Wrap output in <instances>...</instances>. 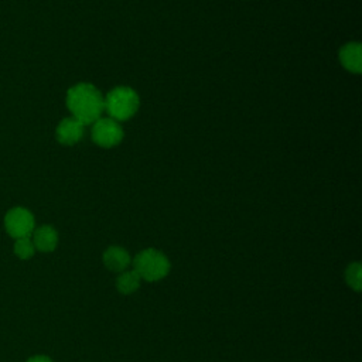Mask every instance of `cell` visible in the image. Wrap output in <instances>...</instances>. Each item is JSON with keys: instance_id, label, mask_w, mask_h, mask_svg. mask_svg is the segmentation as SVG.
<instances>
[{"instance_id": "obj_4", "label": "cell", "mask_w": 362, "mask_h": 362, "mask_svg": "<svg viewBox=\"0 0 362 362\" xmlns=\"http://www.w3.org/2000/svg\"><path fill=\"white\" fill-rule=\"evenodd\" d=\"M92 124V140L98 146L110 148L122 141L123 130L117 120L112 117H99Z\"/></svg>"}, {"instance_id": "obj_13", "label": "cell", "mask_w": 362, "mask_h": 362, "mask_svg": "<svg viewBox=\"0 0 362 362\" xmlns=\"http://www.w3.org/2000/svg\"><path fill=\"white\" fill-rule=\"evenodd\" d=\"M25 362H52V361L45 355H35V356H31L30 359H27Z\"/></svg>"}, {"instance_id": "obj_6", "label": "cell", "mask_w": 362, "mask_h": 362, "mask_svg": "<svg viewBox=\"0 0 362 362\" xmlns=\"http://www.w3.org/2000/svg\"><path fill=\"white\" fill-rule=\"evenodd\" d=\"M85 124L75 117H65L57 126V140L65 146H74L83 137Z\"/></svg>"}, {"instance_id": "obj_9", "label": "cell", "mask_w": 362, "mask_h": 362, "mask_svg": "<svg viewBox=\"0 0 362 362\" xmlns=\"http://www.w3.org/2000/svg\"><path fill=\"white\" fill-rule=\"evenodd\" d=\"M31 240L37 250L52 252L58 245V232L49 225H42L33 230Z\"/></svg>"}, {"instance_id": "obj_3", "label": "cell", "mask_w": 362, "mask_h": 362, "mask_svg": "<svg viewBox=\"0 0 362 362\" xmlns=\"http://www.w3.org/2000/svg\"><path fill=\"white\" fill-rule=\"evenodd\" d=\"M139 105V95L129 86H117L103 98V107L115 120L130 119L137 112Z\"/></svg>"}, {"instance_id": "obj_12", "label": "cell", "mask_w": 362, "mask_h": 362, "mask_svg": "<svg viewBox=\"0 0 362 362\" xmlns=\"http://www.w3.org/2000/svg\"><path fill=\"white\" fill-rule=\"evenodd\" d=\"M35 252V247L33 245V240L30 236H24V238H18L16 239L14 243V253L20 257V259H30Z\"/></svg>"}, {"instance_id": "obj_10", "label": "cell", "mask_w": 362, "mask_h": 362, "mask_svg": "<svg viewBox=\"0 0 362 362\" xmlns=\"http://www.w3.org/2000/svg\"><path fill=\"white\" fill-rule=\"evenodd\" d=\"M140 276L134 270H124L116 279V288L120 294L129 296L139 290L140 287Z\"/></svg>"}, {"instance_id": "obj_8", "label": "cell", "mask_w": 362, "mask_h": 362, "mask_svg": "<svg viewBox=\"0 0 362 362\" xmlns=\"http://www.w3.org/2000/svg\"><path fill=\"white\" fill-rule=\"evenodd\" d=\"M339 62L341 65L352 72L359 74L362 69V47L359 42H348L339 49Z\"/></svg>"}, {"instance_id": "obj_1", "label": "cell", "mask_w": 362, "mask_h": 362, "mask_svg": "<svg viewBox=\"0 0 362 362\" xmlns=\"http://www.w3.org/2000/svg\"><path fill=\"white\" fill-rule=\"evenodd\" d=\"M66 106L72 113V117L85 126L98 120L105 109L100 92L92 83L86 82L76 83L68 89Z\"/></svg>"}, {"instance_id": "obj_2", "label": "cell", "mask_w": 362, "mask_h": 362, "mask_svg": "<svg viewBox=\"0 0 362 362\" xmlns=\"http://www.w3.org/2000/svg\"><path fill=\"white\" fill-rule=\"evenodd\" d=\"M132 264L133 270L140 276V279L150 283L164 279L171 269L168 257L154 247L139 252L132 260Z\"/></svg>"}, {"instance_id": "obj_7", "label": "cell", "mask_w": 362, "mask_h": 362, "mask_svg": "<svg viewBox=\"0 0 362 362\" xmlns=\"http://www.w3.org/2000/svg\"><path fill=\"white\" fill-rule=\"evenodd\" d=\"M103 264L106 269L115 273H122L127 270V267L132 264V259L129 252L122 246H109L103 255H102Z\"/></svg>"}, {"instance_id": "obj_11", "label": "cell", "mask_w": 362, "mask_h": 362, "mask_svg": "<svg viewBox=\"0 0 362 362\" xmlns=\"http://www.w3.org/2000/svg\"><path fill=\"white\" fill-rule=\"evenodd\" d=\"M362 266L358 262H352L345 269V281L354 291H361L362 288Z\"/></svg>"}, {"instance_id": "obj_5", "label": "cell", "mask_w": 362, "mask_h": 362, "mask_svg": "<svg viewBox=\"0 0 362 362\" xmlns=\"http://www.w3.org/2000/svg\"><path fill=\"white\" fill-rule=\"evenodd\" d=\"M34 225H35V221L33 214L28 209L21 206L10 209L4 218L6 230L14 239L30 236L34 230Z\"/></svg>"}]
</instances>
